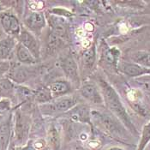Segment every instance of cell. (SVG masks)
I'll use <instances>...</instances> for the list:
<instances>
[{
  "label": "cell",
  "mask_w": 150,
  "mask_h": 150,
  "mask_svg": "<svg viewBox=\"0 0 150 150\" xmlns=\"http://www.w3.org/2000/svg\"><path fill=\"white\" fill-rule=\"evenodd\" d=\"M47 87L54 99L65 96L72 91V84L65 80H57L52 81Z\"/></svg>",
  "instance_id": "cell-16"
},
{
  "label": "cell",
  "mask_w": 150,
  "mask_h": 150,
  "mask_svg": "<svg viewBox=\"0 0 150 150\" xmlns=\"http://www.w3.org/2000/svg\"><path fill=\"white\" fill-rule=\"evenodd\" d=\"M77 104V100L72 96H63L55 98L52 101L46 104L40 105V109L42 114L46 116H53L65 112L72 109Z\"/></svg>",
  "instance_id": "cell-4"
},
{
  "label": "cell",
  "mask_w": 150,
  "mask_h": 150,
  "mask_svg": "<svg viewBox=\"0 0 150 150\" xmlns=\"http://www.w3.org/2000/svg\"><path fill=\"white\" fill-rule=\"evenodd\" d=\"M19 150H37L32 142H28L25 146L22 147Z\"/></svg>",
  "instance_id": "cell-28"
},
{
  "label": "cell",
  "mask_w": 150,
  "mask_h": 150,
  "mask_svg": "<svg viewBox=\"0 0 150 150\" xmlns=\"http://www.w3.org/2000/svg\"><path fill=\"white\" fill-rule=\"evenodd\" d=\"M119 56L120 52L118 49L115 47L111 48L106 45V43L102 41L100 46V64H101L103 66H109L117 69V64L119 63Z\"/></svg>",
  "instance_id": "cell-12"
},
{
  "label": "cell",
  "mask_w": 150,
  "mask_h": 150,
  "mask_svg": "<svg viewBox=\"0 0 150 150\" xmlns=\"http://www.w3.org/2000/svg\"><path fill=\"white\" fill-rule=\"evenodd\" d=\"M34 99L36 102L42 105L52 101L54 98L50 91V89L48 88V87L43 86V87H40L38 89L35 90Z\"/></svg>",
  "instance_id": "cell-20"
},
{
  "label": "cell",
  "mask_w": 150,
  "mask_h": 150,
  "mask_svg": "<svg viewBox=\"0 0 150 150\" xmlns=\"http://www.w3.org/2000/svg\"><path fill=\"white\" fill-rule=\"evenodd\" d=\"M3 11H4V6L1 4V3H0V13Z\"/></svg>",
  "instance_id": "cell-32"
},
{
  "label": "cell",
  "mask_w": 150,
  "mask_h": 150,
  "mask_svg": "<svg viewBox=\"0 0 150 150\" xmlns=\"http://www.w3.org/2000/svg\"><path fill=\"white\" fill-rule=\"evenodd\" d=\"M51 13L53 14V15H58L59 16H71L72 14L71 12L67 11H64V10H61V9H52L51 11Z\"/></svg>",
  "instance_id": "cell-27"
},
{
  "label": "cell",
  "mask_w": 150,
  "mask_h": 150,
  "mask_svg": "<svg viewBox=\"0 0 150 150\" xmlns=\"http://www.w3.org/2000/svg\"><path fill=\"white\" fill-rule=\"evenodd\" d=\"M79 90L81 96L90 103L94 105L104 104V99L100 87L94 81H83L79 88Z\"/></svg>",
  "instance_id": "cell-8"
},
{
  "label": "cell",
  "mask_w": 150,
  "mask_h": 150,
  "mask_svg": "<svg viewBox=\"0 0 150 150\" xmlns=\"http://www.w3.org/2000/svg\"><path fill=\"white\" fill-rule=\"evenodd\" d=\"M38 74V67L35 65H24L22 64H11L10 70L7 76L15 84L22 85L26 81H29Z\"/></svg>",
  "instance_id": "cell-5"
},
{
  "label": "cell",
  "mask_w": 150,
  "mask_h": 150,
  "mask_svg": "<svg viewBox=\"0 0 150 150\" xmlns=\"http://www.w3.org/2000/svg\"><path fill=\"white\" fill-rule=\"evenodd\" d=\"M97 82L104 99V104L109 109V111L120 120V122L125 125L129 132L135 136H137L138 131L134 125L127 110L125 109L119 97V94L117 93L115 88L103 78L100 77Z\"/></svg>",
  "instance_id": "cell-1"
},
{
  "label": "cell",
  "mask_w": 150,
  "mask_h": 150,
  "mask_svg": "<svg viewBox=\"0 0 150 150\" xmlns=\"http://www.w3.org/2000/svg\"><path fill=\"white\" fill-rule=\"evenodd\" d=\"M11 109V101L10 99H0V116Z\"/></svg>",
  "instance_id": "cell-24"
},
{
  "label": "cell",
  "mask_w": 150,
  "mask_h": 150,
  "mask_svg": "<svg viewBox=\"0 0 150 150\" xmlns=\"http://www.w3.org/2000/svg\"><path fill=\"white\" fill-rule=\"evenodd\" d=\"M11 68V63L9 61H0V79L8 73Z\"/></svg>",
  "instance_id": "cell-26"
},
{
  "label": "cell",
  "mask_w": 150,
  "mask_h": 150,
  "mask_svg": "<svg viewBox=\"0 0 150 150\" xmlns=\"http://www.w3.org/2000/svg\"><path fill=\"white\" fill-rule=\"evenodd\" d=\"M5 36H7V35L4 34V30H3V28H2V26H1V24H0V40L3 39V38H4Z\"/></svg>",
  "instance_id": "cell-30"
},
{
  "label": "cell",
  "mask_w": 150,
  "mask_h": 150,
  "mask_svg": "<svg viewBox=\"0 0 150 150\" xmlns=\"http://www.w3.org/2000/svg\"><path fill=\"white\" fill-rule=\"evenodd\" d=\"M67 28L54 29L51 28L46 40V50L48 53H54L65 44L67 41Z\"/></svg>",
  "instance_id": "cell-10"
},
{
  "label": "cell",
  "mask_w": 150,
  "mask_h": 150,
  "mask_svg": "<svg viewBox=\"0 0 150 150\" xmlns=\"http://www.w3.org/2000/svg\"><path fill=\"white\" fill-rule=\"evenodd\" d=\"M23 23L28 31L39 35L46 26V18L42 11H31L26 15Z\"/></svg>",
  "instance_id": "cell-9"
},
{
  "label": "cell",
  "mask_w": 150,
  "mask_h": 150,
  "mask_svg": "<svg viewBox=\"0 0 150 150\" xmlns=\"http://www.w3.org/2000/svg\"><path fill=\"white\" fill-rule=\"evenodd\" d=\"M117 70L129 77L136 78L142 76L150 75V69L129 61H119Z\"/></svg>",
  "instance_id": "cell-13"
},
{
  "label": "cell",
  "mask_w": 150,
  "mask_h": 150,
  "mask_svg": "<svg viewBox=\"0 0 150 150\" xmlns=\"http://www.w3.org/2000/svg\"><path fill=\"white\" fill-rule=\"evenodd\" d=\"M90 116L97 123L98 126L111 137L121 142L129 139L128 129L113 114L111 115L99 111H92L90 112Z\"/></svg>",
  "instance_id": "cell-2"
},
{
  "label": "cell",
  "mask_w": 150,
  "mask_h": 150,
  "mask_svg": "<svg viewBox=\"0 0 150 150\" xmlns=\"http://www.w3.org/2000/svg\"><path fill=\"white\" fill-rule=\"evenodd\" d=\"M12 116L10 115L0 124V149L6 150L11 136Z\"/></svg>",
  "instance_id": "cell-17"
},
{
  "label": "cell",
  "mask_w": 150,
  "mask_h": 150,
  "mask_svg": "<svg viewBox=\"0 0 150 150\" xmlns=\"http://www.w3.org/2000/svg\"><path fill=\"white\" fill-rule=\"evenodd\" d=\"M19 43H21L23 46H25L35 57L37 60L40 58L41 48L40 43L38 40L36 35H35L30 31L26 28H22V31L18 37Z\"/></svg>",
  "instance_id": "cell-11"
},
{
  "label": "cell",
  "mask_w": 150,
  "mask_h": 150,
  "mask_svg": "<svg viewBox=\"0 0 150 150\" xmlns=\"http://www.w3.org/2000/svg\"><path fill=\"white\" fill-rule=\"evenodd\" d=\"M48 140L51 146L55 150H58L60 147V136L58 130L55 126H51L48 131Z\"/></svg>",
  "instance_id": "cell-23"
},
{
  "label": "cell",
  "mask_w": 150,
  "mask_h": 150,
  "mask_svg": "<svg viewBox=\"0 0 150 150\" xmlns=\"http://www.w3.org/2000/svg\"><path fill=\"white\" fill-rule=\"evenodd\" d=\"M0 24L4 34L14 38L19 37L22 31V25L17 16L11 11L0 13Z\"/></svg>",
  "instance_id": "cell-7"
},
{
  "label": "cell",
  "mask_w": 150,
  "mask_h": 150,
  "mask_svg": "<svg viewBox=\"0 0 150 150\" xmlns=\"http://www.w3.org/2000/svg\"><path fill=\"white\" fill-rule=\"evenodd\" d=\"M60 64L65 76L68 79L67 81H69L76 88H79L81 84V78H80L79 68L74 57L70 53L65 55L61 59Z\"/></svg>",
  "instance_id": "cell-6"
},
{
  "label": "cell",
  "mask_w": 150,
  "mask_h": 150,
  "mask_svg": "<svg viewBox=\"0 0 150 150\" xmlns=\"http://www.w3.org/2000/svg\"><path fill=\"white\" fill-rule=\"evenodd\" d=\"M16 94V84L8 77L0 79V99H11Z\"/></svg>",
  "instance_id": "cell-19"
},
{
  "label": "cell",
  "mask_w": 150,
  "mask_h": 150,
  "mask_svg": "<svg viewBox=\"0 0 150 150\" xmlns=\"http://www.w3.org/2000/svg\"><path fill=\"white\" fill-rule=\"evenodd\" d=\"M16 38L5 36L0 40V61H8L11 58L17 46Z\"/></svg>",
  "instance_id": "cell-14"
},
{
  "label": "cell",
  "mask_w": 150,
  "mask_h": 150,
  "mask_svg": "<svg viewBox=\"0 0 150 150\" xmlns=\"http://www.w3.org/2000/svg\"><path fill=\"white\" fill-rule=\"evenodd\" d=\"M150 142V121L147 123L142 130L141 138L137 150H144Z\"/></svg>",
  "instance_id": "cell-22"
},
{
  "label": "cell",
  "mask_w": 150,
  "mask_h": 150,
  "mask_svg": "<svg viewBox=\"0 0 150 150\" xmlns=\"http://www.w3.org/2000/svg\"><path fill=\"white\" fill-rule=\"evenodd\" d=\"M131 62L150 69V51H137L130 55Z\"/></svg>",
  "instance_id": "cell-21"
},
{
  "label": "cell",
  "mask_w": 150,
  "mask_h": 150,
  "mask_svg": "<svg viewBox=\"0 0 150 150\" xmlns=\"http://www.w3.org/2000/svg\"><path fill=\"white\" fill-rule=\"evenodd\" d=\"M28 7L31 11H40L44 8V2L42 1H29Z\"/></svg>",
  "instance_id": "cell-25"
},
{
  "label": "cell",
  "mask_w": 150,
  "mask_h": 150,
  "mask_svg": "<svg viewBox=\"0 0 150 150\" xmlns=\"http://www.w3.org/2000/svg\"><path fill=\"white\" fill-rule=\"evenodd\" d=\"M108 150H124V149H121V148H118V147H113V148L109 149Z\"/></svg>",
  "instance_id": "cell-31"
},
{
  "label": "cell",
  "mask_w": 150,
  "mask_h": 150,
  "mask_svg": "<svg viewBox=\"0 0 150 150\" xmlns=\"http://www.w3.org/2000/svg\"><path fill=\"white\" fill-rule=\"evenodd\" d=\"M40 150H50L49 149H47V148H44V149H40Z\"/></svg>",
  "instance_id": "cell-33"
},
{
  "label": "cell",
  "mask_w": 150,
  "mask_h": 150,
  "mask_svg": "<svg viewBox=\"0 0 150 150\" xmlns=\"http://www.w3.org/2000/svg\"><path fill=\"white\" fill-rule=\"evenodd\" d=\"M97 58V50L94 44H93L88 49H87L81 56V69L84 73H89L93 69V66L96 62Z\"/></svg>",
  "instance_id": "cell-15"
},
{
  "label": "cell",
  "mask_w": 150,
  "mask_h": 150,
  "mask_svg": "<svg viewBox=\"0 0 150 150\" xmlns=\"http://www.w3.org/2000/svg\"><path fill=\"white\" fill-rule=\"evenodd\" d=\"M142 88H143L144 90H146L147 92L150 93V81L142 82Z\"/></svg>",
  "instance_id": "cell-29"
},
{
  "label": "cell",
  "mask_w": 150,
  "mask_h": 150,
  "mask_svg": "<svg viewBox=\"0 0 150 150\" xmlns=\"http://www.w3.org/2000/svg\"><path fill=\"white\" fill-rule=\"evenodd\" d=\"M31 117L20 109L16 111L14 118L13 137L15 145L17 147H23L28 143L31 129Z\"/></svg>",
  "instance_id": "cell-3"
},
{
  "label": "cell",
  "mask_w": 150,
  "mask_h": 150,
  "mask_svg": "<svg viewBox=\"0 0 150 150\" xmlns=\"http://www.w3.org/2000/svg\"><path fill=\"white\" fill-rule=\"evenodd\" d=\"M1 118H2V116H0V119H1Z\"/></svg>",
  "instance_id": "cell-34"
},
{
  "label": "cell",
  "mask_w": 150,
  "mask_h": 150,
  "mask_svg": "<svg viewBox=\"0 0 150 150\" xmlns=\"http://www.w3.org/2000/svg\"><path fill=\"white\" fill-rule=\"evenodd\" d=\"M15 53L19 64H22L24 65H35V64L39 61L33 56V54L25 46H23L19 42L16 47Z\"/></svg>",
  "instance_id": "cell-18"
}]
</instances>
